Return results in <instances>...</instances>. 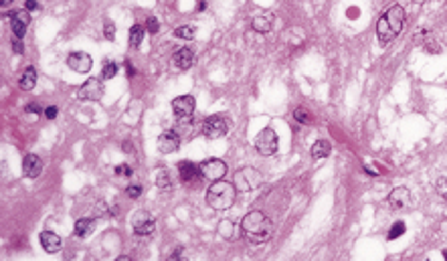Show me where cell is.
Instances as JSON below:
<instances>
[{
    "mask_svg": "<svg viewBox=\"0 0 447 261\" xmlns=\"http://www.w3.org/2000/svg\"><path fill=\"white\" fill-rule=\"evenodd\" d=\"M405 27V8L401 4H393L377 23V36L381 45L393 43Z\"/></svg>",
    "mask_w": 447,
    "mask_h": 261,
    "instance_id": "1",
    "label": "cell"
},
{
    "mask_svg": "<svg viewBox=\"0 0 447 261\" xmlns=\"http://www.w3.org/2000/svg\"><path fill=\"white\" fill-rule=\"evenodd\" d=\"M271 221L261 213V211H249L243 221H241V233L243 237L253 243V245H259V243H265L269 237H271Z\"/></svg>",
    "mask_w": 447,
    "mask_h": 261,
    "instance_id": "2",
    "label": "cell"
},
{
    "mask_svg": "<svg viewBox=\"0 0 447 261\" xmlns=\"http://www.w3.org/2000/svg\"><path fill=\"white\" fill-rule=\"evenodd\" d=\"M237 198V189L235 184L227 182V180H215L209 191H207V204L213 209V211H227L233 207Z\"/></svg>",
    "mask_w": 447,
    "mask_h": 261,
    "instance_id": "3",
    "label": "cell"
},
{
    "mask_svg": "<svg viewBox=\"0 0 447 261\" xmlns=\"http://www.w3.org/2000/svg\"><path fill=\"white\" fill-rule=\"evenodd\" d=\"M261 182H263L261 172L253 166H245V168H239L235 172V182L233 184H235V189L239 193H253L261 187Z\"/></svg>",
    "mask_w": 447,
    "mask_h": 261,
    "instance_id": "4",
    "label": "cell"
},
{
    "mask_svg": "<svg viewBox=\"0 0 447 261\" xmlns=\"http://www.w3.org/2000/svg\"><path fill=\"white\" fill-rule=\"evenodd\" d=\"M277 146H280V140H277V134L271 128H263V130L257 134L255 138V150L261 156H273L277 152Z\"/></svg>",
    "mask_w": 447,
    "mask_h": 261,
    "instance_id": "5",
    "label": "cell"
},
{
    "mask_svg": "<svg viewBox=\"0 0 447 261\" xmlns=\"http://www.w3.org/2000/svg\"><path fill=\"white\" fill-rule=\"evenodd\" d=\"M227 132H229V124L223 116H209L202 122V134L209 140H219V138L227 136Z\"/></svg>",
    "mask_w": 447,
    "mask_h": 261,
    "instance_id": "6",
    "label": "cell"
},
{
    "mask_svg": "<svg viewBox=\"0 0 447 261\" xmlns=\"http://www.w3.org/2000/svg\"><path fill=\"white\" fill-rule=\"evenodd\" d=\"M77 98L81 101H99L103 98V83L97 77H89L79 89H77Z\"/></svg>",
    "mask_w": 447,
    "mask_h": 261,
    "instance_id": "7",
    "label": "cell"
},
{
    "mask_svg": "<svg viewBox=\"0 0 447 261\" xmlns=\"http://www.w3.org/2000/svg\"><path fill=\"white\" fill-rule=\"evenodd\" d=\"M388 207L393 211H405V209H411L413 207V196L411 191L407 187H397L390 191L388 195Z\"/></svg>",
    "mask_w": 447,
    "mask_h": 261,
    "instance_id": "8",
    "label": "cell"
},
{
    "mask_svg": "<svg viewBox=\"0 0 447 261\" xmlns=\"http://www.w3.org/2000/svg\"><path fill=\"white\" fill-rule=\"evenodd\" d=\"M200 172H202V178L215 182V180H221L227 174V164L221 158H209V160L200 162Z\"/></svg>",
    "mask_w": 447,
    "mask_h": 261,
    "instance_id": "9",
    "label": "cell"
},
{
    "mask_svg": "<svg viewBox=\"0 0 447 261\" xmlns=\"http://www.w3.org/2000/svg\"><path fill=\"white\" fill-rule=\"evenodd\" d=\"M194 109H196V99L192 96H178L172 101V111L176 120H191Z\"/></svg>",
    "mask_w": 447,
    "mask_h": 261,
    "instance_id": "10",
    "label": "cell"
},
{
    "mask_svg": "<svg viewBox=\"0 0 447 261\" xmlns=\"http://www.w3.org/2000/svg\"><path fill=\"white\" fill-rule=\"evenodd\" d=\"M8 18H10V29H12L14 36H16V39H23L25 33H27L29 23H31V14H29V10H16V12H10Z\"/></svg>",
    "mask_w": 447,
    "mask_h": 261,
    "instance_id": "11",
    "label": "cell"
},
{
    "mask_svg": "<svg viewBox=\"0 0 447 261\" xmlns=\"http://www.w3.org/2000/svg\"><path fill=\"white\" fill-rule=\"evenodd\" d=\"M180 148V136L176 130H166L158 136V150L162 154H172Z\"/></svg>",
    "mask_w": 447,
    "mask_h": 261,
    "instance_id": "12",
    "label": "cell"
},
{
    "mask_svg": "<svg viewBox=\"0 0 447 261\" xmlns=\"http://www.w3.org/2000/svg\"><path fill=\"white\" fill-rule=\"evenodd\" d=\"M67 65L71 67L75 73H89L91 67H94V59H91L87 53L77 51V53H71V55L67 57Z\"/></svg>",
    "mask_w": 447,
    "mask_h": 261,
    "instance_id": "13",
    "label": "cell"
},
{
    "mask_svg": "<svg viewBox=\"0 0 447 261\" xmlns=\"http://www.w3.org/2000/svg\"><path fill=\"white\" fill-rule=\"evenodd\" d=\"M154 229H156V223H154V219H152L148 213H140V215H136V219H134V233H136L138 237L152 235Z\"/></svg>",
    "mask_w": 447,
    "mask_h": 261,
    "instance_id": "14",
    "label": "cell"
},
{
    "mask_svg": "<svg viewBox=\"0 0 447 261\" xmlns=\"http://www.w3.org/2000/svg\"><path fill=\"white\" fill-rule=\"evenodd\" d=\"M273 21H275V16H273V12H269V10H261L259 14L253 16V21H251V29L259 34H265L271 31V27H273Z\"/></svg>",
    "mask_w": 447,
    "mask_h": 261,
    "instance_id": "15",
    "label": "cell"
},
{
    "mask_svg": "<svg viewBox=\"0 0 447 261\" xmlns=\"http://www.w3.org/2000/svg\"><path fill=\"white\" fill-rule=\"evenodd\" d=\"M39 241H41V247H43L47 253H57V251H61V247H63L61 237H59L57 233H53V231H43V233L39 235Z\"/></svg>",
    "mask_w": 447,
    "mask_h": 261,
    "instance_id": "16",
    "label": "cell"
},
{
    "mask_svg": "<svg viewBox=\"0 0 447 261\" xmlns=\"http://www.w3.org/2000/svg\"><path fill=\"white\" fill-rule=\"evenodd\" d=\"M43 172V160L36 154H27L23 158V174L27 178H36Z\"/></svg>",
    "mask_w": 447,
    "mask_h": 261,
    "instance_id": "17",
    "label": "cell"
},
{
    "mask_svg": "<svg viewBox=\"0 0 447 261\" xmlns=\"http://www.w3.org/2000/svg\"><path fill=\"white\" fill-rule=\"evenodd\" d=\"M194 61H196V55H194V51L189 49V47H182V49H178V51L172 55V63L178 67V69H189V67L194 65Z\"/></svg>",
    "mask_w": 447,
    "mask_h": 261,
    "instance_id": "18",
    "label": "cell"
},
{
    "mask_svg": "<svg viewBox=\"0 0 447 261\" xmlns=\"http://www.w3.org/2000/svg\"><path fill=\"white\" fill-rule=\"evenodd\" d=\"M178 174H180L182 182H191V180H194V178L202 176V172H200V164H194V162H191V160H180V162H178Z\"/></svg>",
    "mask_w": 447,
    "mask_h": 261,
    "instance_id": "19",
    "label": "cell"
},
{
    "mask_svg": "<svg viewBox=\"0 0 447 261\" xmlns=\"http://www.w3.org/2000/svg\"><path fill=\"white\" fill-rule=\"evenodd\" d=\"M34 85H36V71H34V67H27L18 79V87L23 91H31Z\"/></svg>",
    "mask_w": 447,
    "mask_h": 261,
    "instance_id": "20",
    "label": "cell"
},
{
    "mask_svg": "<svg viewBox=\"0 0 447 261\" xmlns=\"http://www.w3.org/2000/svg\"><path fill=\"white\" fill-rule=\"evenodd\" d=\"M94 229H96V223H94L91 219H79V221L75 223L73 235L79 237V239H85V237H89V235L94 233Z\"/></svg>",
    "mask_w": 447,
    "mask_h": 261,
    "instance_id": "21",
    "label": "cell"
},
{
    "mask_svg": "<svg viewBox=\"0 0 447 261\" xmlns=\"http://www.w3.org/2000/svg\"><path fill=\"white\" fill-rule=\"evenodd\" d=\"M330 150H332V146H330L328 140H316L314 146H312V158L314 160H322V158L330 156Z\"/></svg>",
    "mask_w": 447,
    "mask_h": 261,
    "instance_id": "22",
    "label": "cell"
},
{
    "mask_svg": "<svg viewBox=\"0 0 447 261\" xmlns=\"http://www.w3.org/2000/svg\"><path fill=\"white\" fill-rule=\"evenodd\" d=\"M144 34H146V27L134 25V27L129 29V47H132V49H138V47L142 45V41H144Z\"/></svg>",
    "mask_w": 447,
    "mask_h": 261,
    "instance_id": "23",
    "label": "cell"
},
{
    "mask_svg": "<svg viewBox=\"0 0 447 261\" xmlns=\"http://www.w3.org/2000/svg\"><path fill=\"white\" fill-rule=\"evenodd\" d=\"M156 187L158 189H162V191H168L170 187H172V178H170V172L166 170V168H160V170H156Z\"/></svg>",
    "mask_w": 447,
    "mask_h": 261,
    "instance_id": "24",
    "label": "cell"
},
{
    "mask_svg": "<svg viewBox=\"0 0 447 261\" xmlns=\"http://www.w3.org/2000/svg\"><path fill=\"white\" fill-rule=\"evenodd\" d=\"M293 120L306 126V124L312 122V114H310V109H306V107H295V109H293Z\"/></svg>",
    "mask_w": 447,
    "mask_h": 261,
    "instance_id": "25",
    "label": "cell"
},
{
    "mask_svg": "<svg viewBox=\"0 0 447 261\" xmlns=\"http://www.w3.org/2000/svg\"><path fill=\"white\" fill-rule=\"evenodd\" d=\"M116 75H118V65H116L114 61H105V63H103V69H101V79L109 81V79H114Z\"/></svg>",
    "mask_w": 447,
    "mask_h": 261,
    "instance_id": "26",
    "label": "cell"
},
{
    "mask_svg": "<svg viewBox=\"0 0 447 261\" xmlns=\"http://www.w3.org/2000/svg\"><path fill=\"white\" fill-rule=\"evenodd\" d=\"M194 33H196L194 27L184 25V27H178V29L174 31V36H176V39H182V41H192V39H194Z\"/></svg>",
    "mask_w": 447,
    "mask_h": 261,
    "instance_id": "27",
    "label": "cell"
},
{
    "mask_svg": "<svg viewBox=\"0 0 447 261\" xmlns=\"http://www.w3.org/2000/svg\"><path fill=\"white\" fill-rule=\"evenodd\" d=\"M405 231H407V225L403 223V221H397L390 231H388V241H395V239H399L401 235H405Z\"/></svg>",
    "mask_w": 447,
    "mask_h": 261,
    "instance_id": "28",
    "label": "cell"
},
{
    "mask_svg": "<svg viewBox=\"0 0 447 261\" xmlns=\"http://www.w3.org/2000/svg\"><path fill=\"white\" fill-rule=\"evenodd\" d=\"M103 36H105L107 41H116V25H114V21H105V25H103Z\"/></svg>",
    "mask_w": 447,
    "mask_h": 261,
    "instance_id": "29",
    "label": "cell"
},
{
    "mask_svg": "<svg viewBox=\"0 0 447 261\" xmlns=\"http://www.w3.org/2000/svg\"><path fill=\"white\" fill-rule=\"evenodd\" d=\"M158 29H160L158 21H156L154 16H148V21H146V31L152 33V34H156L158 33Z\"/></svg>",
    "mask_w": 447,
    "mask_h": 261,
    "instance_id": "30",
    "label": "cell"
},
{
    "mask_svg": "<svg viewBox=\"0 0 447 261\" xmlns=\"http://www.w3.org/2000/svg\"><path fill=\"white\" fill-rule=\"evenodd\" d=\"M423 47H425V51H427V53H441L439 45H437V43H433V36H431L429 41H425V43H423Z\"/></svg>",
    "mask_w": 447,
    "mask_h": 261,
    "instance_id": "31",
    "label": "cell"
},
{
    "mask_svg": "<svg viewBox=\"0 0 447 261\" xmlns=\"http://www.w3.org/2000/svg\"><path fill=\"white\" fill-rule=\"evenodd\" d=\"M126 195H128L129 198H138V196L142 195V187H140V184H132V187L126 189Z\"/></svg>",
    "mask_w": 447,
    "mask_h": 261,
    "instance_id": "32",
    "label": "cell"
},
{
    "mask_svg": "<svg viewBox=\"0 0 447 261\" xmlns=\"http://www.w3.org/2000/svg\"><path fill=\"white\" fill-rule=\"evenodd\" d=\"M116 174L118 176H132V168L128 164H120V166H116Z\"/></svg>",
    "mask_w": 447,
    "mask_h": 261,
    "instance_id": "33",
    "label": "cell"
},
{
    "mask_svg": "<svg viewBox=\"0 0 447 261\" xmlns=\"http://www.w3.org/2000/svg\"><path fill=\"white\" fill-rule=\"evenodd\" d=\"M57 114H59V109H57L55 105H49V107L45 109V118H47V120H55Z\"/></svg>",
    "mask_w": 447,
    "mask_h": 261,
    "instance_id": "34",
    "label": "cell"
},
{
    "mask_svg": "<svg viewBox=\"0 0 447 261\" xmlns=\"http://www.w3.org/2000/svg\"><path fill=\"white\" fill-rule=\"evenodd\" d=\"M437 191L441 193V196H443V198H447V180H445V178H441V180L437 182Z\"/></svg>",
    "mask_w": 447,
    "mask_h": 261,
    "instance_id": "35",
    "label": "cell"
},
{
    "mask_svg": "<svg viewBox=\"0 0 447 261\" xmlns=\"http://www.w3.org/2000/svg\"><path fill=\"white\" fill-rule=\"evenodd\" d=\"M12 51H14L16 55H23V39H14V43H12Z\"/></svg>",
    "mask_w": 447,
    "mask_h": 261,
    "instance_id": "36",
    "label": "cell"
},
{
    "mask_svg": "<svg viewBox=\"0 0 447 261\" xmlns=\"http://www.w3.org/2000/svg\"><path fill=\"white\" fill-rule=\"evenodd\" d=\"M36 8H39L36 0H27V2H25V10H36Z\"/></svg>",
    "mask_w": 447,
    "mask_h": 261,
    "instance_id": "37",
    "label": "cell"
},
{
    "mask_svg": "<svg viewBox=\"0 0 447 261\" xmlns=\"http://www.w3.org/2000/svg\"><path fill=\"white\" fill-rule=\"evenodd\" d=\"M27 111H34V114H45V111H43V109H41V107H39L36 103H29V105H27Z\"/></svg>",
    "mask_w": 447,
    "mask_h": 261,
    "instance_id": "38",
    "label": "cell"
},
{
    "mask_svg": "<svg viewBox=\"0 0 447 261\" xmlns=\"http://www.w3.org/2000/svg\"><path fill=\"white\" fill-rule=\"evenodd\" d=\"M126 71H128V77H134V75H136V69H134V65H132L129 61H126Z\"/></svg>",
    "mask_w": 447,
    "mask_h": 261,
    "instance_id": "39",
    "label": "cell"
},
{
    "mask_svg": "<svg viewBox=\"0 0 447 261\" xmlns=\"http://www.w3.org/2000/svg\"><path fill=\"white\" fill-rule=\"evenodd\" d=\"M207 8V2L204 0H198V6H196V10H204Z\"/></svg>",
    "mask_w": 447,
    "mask_h": 261,
    "instance_id": "40",
    "label": "cell"
},
{
    "mask_svg": "<svg viewBox=\"0 0 447 261\" xmlns=\"http://www.w3.org/2000/svg\"><path fill=\"white\" fill-rule=\"evenodd\" d=\"M356 14H358V8H352V10H348V18H356Z\"/></svg>",
    "mask_w": 447,
    "mask_h": 261,
    "instance_id": "41",
    "label": "cell"
},
{
    "mask_svg": "<svg viewBox=\"0 0 447 261\" xmlns=\"http://www.w3.org/2000/svg\"><path fill=\"white\" fill-rule=\"evenodd\" d=\"M122 148H124L126 152H132V144H129V142H126V144H122Z\"/></svg>",
    "mask_w": 447,
    "mask_h": 261,
    "instance_id": "42",
    "label": "cell"
},
{
    "mask_svg": "<svg viewBox=\"0 0 447 261\" xmlns=\"http://www.w3.org/2000/svg\"><path fill=\"white\" fill-rule=\"evenodd\" d=\"M12 2H14V0H2L0 4H2V8H6V6H8V4H12Z\"/></svg>",
    "mask_w": 447,
    "mask_h": 261,
    "instance_id": "43",
    "label": "cell"
},
{
    "mask_svg": "<svg viewBox=\"0 0 447 261\" xmlns=\"http://www.w3.org/2000/svg\"><path fill=\"white\" fill-rule=\"evenodd\" d=\"M413 4H423V2H427V0H411Z\"/></svg>",
    "mask_w": 447,
    "mask_h": 261,
    "instance_id": "44",
    "label": "cell"
},
{
    "mask_svg": "<svg viewBox=\"0 0 447 261\" xmlns=\"http://www.w3.org/2000/svg\"><path fill=\"white\" fill-rule=\"evenodd\" d=\"M443 257H445V259H447V249H445V251H443Z\"/></svg>",
    "mask_w": 447,
    "mask_h": 261,
    "instance_id": "45",
    "label": "cell"
}]
</instances>
